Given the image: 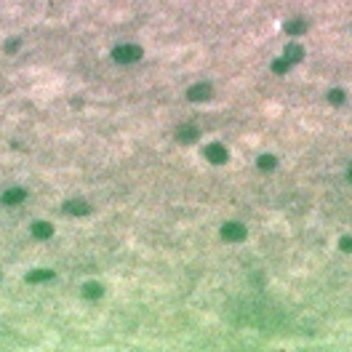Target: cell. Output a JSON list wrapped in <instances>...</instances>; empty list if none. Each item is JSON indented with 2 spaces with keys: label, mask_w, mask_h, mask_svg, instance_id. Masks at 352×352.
I'll return each instance as SVG.
<instances>
[{
  "label": "cell",
  "mask_w": 352,
  "mask_h": 352,
  "mask_svg": "<svg viewBox=\"0 0 352 352\" xmlns=\"http://www.w3.org/2000/svg\"><path fill=\"white\" fill-rule=\"evenodd\" d=\"M112 59L120 61V64L139 61V59H142V48H139V45H117V48L112 51Z\"/></svg>",
  "instance_id": "6da1fadb"
},
{
  "label": "cell",
  "mask_w": 352,
  "mask_h": 352,
  "mask_svg": "<svg viewBox=\"0 0 352 352\" xmlns=\"http://www.w3.org/2000/svg\"><path fill=\"white\" fill-rule=\"evenodd\" d=\"M24 198H27V192L21 190V187H13V190L3 192V203H5V206H16V203H21Z\"/></svg>",
  "instance_id": "7a4b0ae2"
},
{
  "label": "cell",
  "mask_w": 352,
  "mask_h": 352,
  "mask_svg": "<svg viewBox=\"0 0 352 352\" xmlns=\"http://www.w3.org/2000/svg\"><path fill=\"white\" fill-rule=\"evenodd\" d=\"M64 211L67 214H75V216H85L88 214V203H83V200H69V203H64Z\"/></svg>",
  "instance_id": "3957f363"
},
{
  "label": "cell",
  "mask_w": 352,
  "mask_h": 352,
  "mask_svg": "<svg viewBox=\"0 0 352 352\" xmlns=\"http://www.w3.org/2000/svg\"><path fill=\"white\" fill-rule=\"evenodd\" d=\"M51 232H53V227L48 222H35L32 224V235H35V238H51Z\"/></svg>",
  "instance_id": "277c9868"
},
{
  "label": "cell",
  "mask_w": 352,
  "mask_h": 352,
  "mask_svg": "<svg viewBox=\"0 0 352 352\" xmlns=\"http://www.w3.org/2000/svg\"><path fill=\"white\" fill-rule=\"evenodd\" d=\"M208 96H211L208 85H195V88H190V99H195V101H203V99H208Z\"/></svg>",
  "instance_id": "5b68a950"
},
{
  "label": "cell",
  "mask_w": 352,
  "mask_h": 352,
  "mask_svg": "<svg viewBox=\"0 0 352 352\" xmlns=\"http://www.w3.org/2000/svg\"><path fill=\"white\" fill-rule=\"evenodd\" d=\"M51 278H53L51 270H35V272H29V275H27L29 283H40V280H51Z\"/></svg>",
  "instance_id": "8992f818"
},
{
  "label": "cell",
  "mask_w": 352,
  "mask_h": 352,
  "mask_svg": "<svg viewBox=\"0 0 352 352\" xmlns=\"http://www.w3.org/2000/svg\"><path fill=\"white\" fill-rule=\"evenodd\" d=\"M208 158L214 160V163H224V160H227V152H224L219 144H211V147H208Z\"/></svg>",
  "instance_id": "52a82bcc"
},
{
  "label": "cell",
  "mask_w": 352,
  "mask_h": 352,
  "mask_svg": "<svg viewBox=\"0 0 352 352\" xmlns=\"http://www.w3.org/2000/svg\"><path fill=\"white\" fill-rule=\"evenodd\" d=\"M83 296H88V299H99V296H101V286L99 283H85L83 286Z\"/></svg>",
  "instance_id": "ba28073f"
},
{
  "label": "cell",
  "mask_w": 352,
  "mask_h": 352,
  "mask_svg": "<svg viewBox=\"0 0 352 352\" xmlns=\"http://www.w3.org/2000/svg\"><path fill=\"white\" fill-rule=\"evenodd\" d=\"M224 238H235V240L243 238V227L240 224H227L224 227Z\"/></svg>",
  "instance_id": "9c48e42d"
},
{
  "label": "cell",
  "mask_w": 352,
  "mask_h": 352,
  "mask_svg": "<svg viewBox=\"0 0 352 352\" xmlns=\"http://www.w3.org/2000/svg\"><path fill=\"white\" fill-rule=\"evenodd\" d=\"M195 136H198V131H195V128H182V131H179V139H182V142H192Z\"/></svg>",
  "instance_id": "30bf717a"
}]
</instances>
